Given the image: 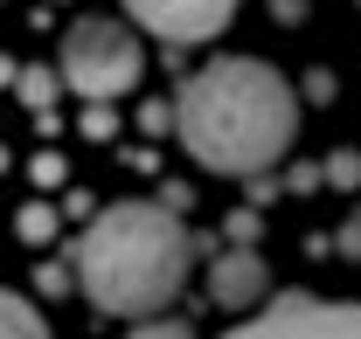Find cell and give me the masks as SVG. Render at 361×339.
<instances>
[{"label": "cell", "mask_w": 361, "mask_h": 339, "mask_svg": "<svg viewBox=\"0 0 361 339\" xmlns=\"http://www.w3.org/2000/svg\"><path fill=\"white\" fill-rule=\"evenodd\" d=\"M236 7L243 0H126V14H133L139 28H153L167 42H209L216 28H229Z\"/></svg>", "instance_id": "5"}, {"label": "cell", "mask_w": 361, "mask_h": 339, "mask_svg": "<svg viewBox=\"0 0 361 339\" xmlns=\"http://www.w3.org/2000/svg\"><path fill=\"white\" fill-rule=\"evenodd\" d=\"M21 90H28V104H49V90H56V84H49L42 70H35V77H21Z\"/></svg>", "instance_id": "9"}, {"label": "cell", "mask_w": 361, "mask_h": 339, "mask_svg": "<svg viewBox=\"0 0 361 339\" xmlns=\"http://www.w3.org/2000/svg\"><path fill=\"white\" fill-rule=\"evenodd\" d=\"M209 291L223 298L229 312H243V305H257V298H264V263H257V256H223V263H216V277H209Z\"/></svg>", "instance_id": "6"}, {"label": "cell", "mask_w": 361, "mask_h": 339, "mask_svg": "<svg viewBox=\"0 0 361 339\" xmlns=\"http://www.w3.org/2000/svg\"><path fill=\"white\" fill-rule=\"evenodd\" d=\"M0 339H49V326H42V312L28 298L0 291Z\"/></svg>", "instance_id": "7"}, {"label": "cell", "mask_w": 361, "mask_h": 339, "mask_svg": "<svg viewBox=\"0 0 361 339\" xmlns=\"http://www.w3.org/2000/svg\"><path fill=\"white\" fill-rule=\"evenodd\" d=\"M292 139H299L292 84L271 63H257V56L209 63L195 84L180 90V146L209 173L257 180V173H271L292 153Z\"/></svg>", "instance_id": "1"}, {"label": "cell", "mask_w": 361, "mask_h": 339, "mask_svg": "<svg viewBox=\"0 0 361 339\" xmlns=\"http://www.w3.org/2000/svg\"><path fill=\"white\" fill-rule=\"evenodd\" d=\"M139 70H146V49L118 21H97L90 14V21H77L63 35V84L77 97H118V90L139 84Z\"/></svg>", "instance_id": "3"}, {"label": "cell", "mask_w": 361, "mask_h": 339, "mask_svg": "<svg viewBox=\"0 0 361 339\" xmlns=\"http://www.w3.org/2000/svg\"><path fill=\"white\" fill-rule=\"evenodd\" d=\"M223 339H361V305H334V298H278L264 319H243Z\"/></svg>", "instance_id": "4"}, {"label": "cell", "mask_w": 361, "mask_h": 339, "mask_svg": "<svg viewBox=\"0 0 361 339\" xmlns=\"http://www.w3.org/2000/svg\"><path fill=\"white\" fill-rule=\"evenodd\" d=\"M77 277L97 312L146 319L180 291L188 277V229L160 201H118L84 229L77 243Z\"/></svg>", "instance_id": "2"}, {"label": "cell", "mask_w": 361, "mask_h": 339, "mask_svg": "<svg viewBox=\"0 0 361 339\" xmlns=\"http://www.w3.org/2000/svg\"><path fill=\"white\" fill-rule=\"evenodd\" d=\"M126 339H195V333H188V319H146V326H133Z\"/></svg>", "instance_id": "8"}]
</instances>
